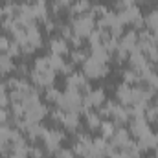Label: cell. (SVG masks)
I'll use <instances>...</instances> for the list:
<instances>
[{
	"label": "cell",
	"mask_w": 158,
	"mask_h": 158,
	"mask_svg": "<svg viewBox=\"0 0 158 158\" xmlns=\"http://www.w3.org/2000/svg\"><path fill=\"white\" fill-rule=\"evenodd\" d=\"M156 109H158V101H156Z\"/></svg>",
	"instance_id": "bcb514c9"
},
{
	"label": "cell",
	"mask_w": 158,
	"mask_h": 158,
	"mask_svg": "<svg viewBox=\"0 0 158 158\" xmlns=\"http://www.w3.org/2000/svg\"><path fill=\"white\" fill-rule=\"evenodd\" d=\"M131 90H132V86L127 85V83H121L116 88V98H118L119 105H123V107L131 105Z\"/></svg>",
	"instance_id": "9a60e30c"
},
{
	"label": "cell",
	"mask_w": 158,
	"mask_h": 158,
	"mask_svg": "<svg viewBox=\"0 0 158 158\" xmlns=\"http://www.w3.org/2000/svg\"><path fill=\"white\" fill-rule=\"evenodd\" d=\"M9 44H11V40L7 39L6 35H0V55H4V53L7 52V48H9Z\"/></svg>",
	"instance_id": "8d00e7d4"
},
{
	"label": "cell",
	"mask_w": 158,
	"mask_h": 158,
	"mask_svg": "<svg viewBox=\"0 0 158 158\" xmlns=\"http://www.w3.org/2000/svg\"><path fill=\"white\" fill-rule=\"evenodd\" d=\"M136 44H138V33L136 31H127L121 35L119 39V48H123L125 52H134L136 50Z\"/></svg>",
	"instance_id": "8fae6325"
},
{
	"label": "cell",
	"mask_w": 158,
	"mask_h": 158,
	"mask_svg": "<svg viewBox=\"0 0 158 158\" xmlns=\"http://www.w3.org/2000/svg\"><path fill=\"white\" fill-rule=\"evenodd\" d=\"M31 83L37 85L40 88H48V86H53V79H55V72L53 70H46V72H37V70H31Z\"/></svg>",
	"instance_id": "5b68a950"
},
{
	"label": "cell",
	"mask_w": 158,
	"mask_h": 158,
	"mask_svg": "<svg viewBox=\"0 0 158 158\" xmlns=\"http://www.w3.org/2000/svg\"><path fill=\"white\" fill-rule=\"evenodd\" d=\"M118 151H121V149H125L131 142H132V138H131V132L127 131V129H123V127H118L116 129V132L112 134V138L109 140Z\"/></svg>",
	"instance_id": "8992f818"
},
{
	"label": "cell",
	"mask_w": 158,
	"mask_h": 158,
	"mask_svg": "<svg viewBox=\"0 0 158 158\" xmlns=\"http://www.w3.org/2000/svg\"><path fill=\"white\" fill-rule=\"evenodd\" d=\"M145 28L149 31H156L158 30V9H153L147 17H145Z\"/></svg>",
	"instance_id": "484cf974"
},
{
	"label": "cell",
	"mask_w": 158,
	"mask_h": 158,
	"mask_svg": "<svg viewBox=\"0 0 158 158\" xmlns=\"http://www.w3.org/2000/svg\"><path fill=\"white\" fill-rule=\"evenodd\" d=\"M44 30H46V31H48V33H52V31H53V30H55V22H53V20H50V19H48V20H46V22H44Z\"/></svg>",
	"instance_id": "b9f144b4"
},
{
	"label": "cell",
	"mask_w": 158,
	"mask_h": 158,
	"mask_svg": "<svg viewBox=\"0 0 158 158\" xmlns=\"http://www.w3.org/2000/svg\"><path fill=\"white\" fill-rule=\"evenodd\" d=\"M101 121H103V119H101V116H99L98 112H92V110H90V112L86 114V125H88L90 131H98L99 125H101Z\"/></svg>",
	"instance_id": "d4e9b609"
},
{
	"label": "cell",
	"mask_w": 158,
	"mask_h": 158,
	"mask_svg": "<svg viewBox=\"0 0 158 158\" xmlns=\"http://www.w3.org/2000/svg\"><path fill=\"white\" fill-rule=\"evenodd\" d=\"M61 125L66 131H77L79 129V114L77 112H64V118L61 121Z\"/></svg>",
	"instance_id": "e0dca14e"
},
{
	"label": "cell",
	"mask_w": 158,
	"mask_h": 158,
	"mask_svg": "<svg viewBox=\"0 0 158 158\" xmlns=\"http://www.w3.org/2000/svg\"><path fill=\"white\" fill-rule=\"evenodd\" d=\"M31 9H33L35 20H42V22L48 20V6H46V0H33Z\"/></svg>",
	"instance_id": "5bb4252c"
},
{
	"label": "cell",
	"mask_w": 158,
	"mask_h": 158,
	"mask_svg": "<svg viewBox=\"0 0 158 158\" xmlns=\"http://www.w3.org/2000/svg\"><path fill=\"white\" fill-rule=\"evenodd\" d=\"M116 123L112 121V119H105V121H101V125H99V132H101V136L103 138H107V140H110L112 138V134L116 132Z\"/></svg>",
	"instance_id": "44dd1931"
},
{
	"label": "cell",
	"mask_w": 158,
	"mask_h": 158,
	"mask_svg": "<svg viewBox=\"0 0 158 158\" xmlns=\"http://www.w3.org/2000/svg\"><path fill=\"white\" fill-rule=\"evenodd\" d=\"M7 121H9V110L0 109V125H7Z\"/></svg>",
	"instance_id": "ab89813d"
},
{
	"label": "cell",
	"mask_w": 158,
	"mask_h": 158,
	"mask_svg": "<svg viewBox=\"0 0 158 158\" xmlns=\"http://www.w3.org/2000/svg\"><path fill=\"white\" fill-rule=\"evenodd\" d=\"M61 74H64V76L74 74V63H72V61H70V63H64L63 68H61Z\"/></svg>",
	"instance_id": "f35d334b"
},
{
	"label": "cell",
	"mask_w": 158,
	"mask_h": 158,
	"mask_svg": "<svg viewBox=\"0 0 158 158\" xmlns=\"http://www.w3.org/2000/svg\"><path fill=\"white\" fill-rule=\"evenodd\" d=\"M110 158H129V155H127L125 151H116V153H114Z\"/></svg>",
	"instance_id": "7bdbcfd3"
},
{
	"label": "cell",
	"mask_w": 158,
	"mask_h": 158,
	"mask_svg": "<svg viewBox=\"0 0 158 158\" xmlns=\"http://www.w3.org/2000/svg\"><path fill=\"white\" fill-rule=\"evenodd\" d=\"M156 121H158V119H156Z\"/></svg>",
	"instance_id": "7dc6e473"
},
{
	"label": "cell",
	"mask_w": 158,
	"mask_h": 158,
	"mask_svg": "<svg viewBox=\"0 0 158 158\" xmlns=\"http://www.w3.org/2000/svg\"><path fill=\"white\" fill-rule=\"evenodd\" d=\"M28 155H30L31 158H44V155H46V149L33 145V147H30V153H28Z\"/></svg>",
	"instance_id": "d590c367"
},
{
	"label": "cell",
	"mask_w": 158,
	"mask_h": 158,
	"mask_svg": "<svg viewBox=\"0 0 158 158\" xmlns=\"http://www.w3.org/2000/svg\"><path fill=\"white\" fill-rule=\"evenodd\" d=\"M68 52H70V44H68V40H64L63 37H57V39L50 40V53L64 57Z\"/></svg>",
	"instance_id": "9c48e42d"
},
{
	"label": "cell",
	"mask_w": 158,
	"mask_h": 158,
	"mask_svg": "<svg viewBox=\"0 0 158 158\" xmlns=\"http://www.w3.org/2000/svg\"><path fill=\"white\" fill-rule=\"evenodd\" d=\"M88 83V77L85 74H79V72H74L70 76H66V88H74V90H81L85 85Z\"/></svg>",
	"instance_id": "7c38bea8"
},
{
	"label": "cell",
	"mask_w": 158,
	"mask_h": 158,
	"mask_svg": "<svg viewBox=\"0 0 158 158\" xmlns=\"http://www.w3.org/2000/svg\"><path fill=\"white\" fill-rule=\"evenodd\" d=\"M6 55H9L11 59H13V57H17V55H20V44H17V42L13 40V42L9 44V48H7Z\"/></svg>",
	"instance_id": "e575fe53"
},
{
	"label": "cell",
	"mask_w": 158,
	"mask_h": 158,
	"mask_svg": "<svg viewBox=\"0 0 158 158\" xmlns=\"http://www.w3.org/2000/svg\"><path fill=\"white\" fill-rule=\"evenodd\" d=\"M33 70H37V72L52 70V68H50V63H48V55H46V57H39V59H35V63H33Z\"/></svg>",
	"instance_id": "f546056e"
},
{
	"label": "cell",
	"mask_w": 158,
	"mask_h": 158,
	"mask_svg": "<svg viewBox=\"0 0 158 158\" xmlns=\"http://www.w3.org/2000/svg\"><path fill=\"white\" fill-rule=\"evenodd\" d=\"M70 26H72L74 35H77V37L83 39V37H88L90 31L96 28V19H94L90 13L77 15V17H74V20L70 22Z\"/></svg>",
	"instance_id": "7a4b0ae2"
},
{
	"label": "cell",
	"mask_w": 158,
	"mask_h": 158,
	"mask_svg": "<svg viewBox=\"0 0 158 158\" xmlns=\"http://www.w3.org/2000/svg\"><path fill=\"white\" fill-rule=\"evenodd\" d=\"M57 158H77V156H76V153L70 151V149H59V151H57Z\"/></svg>",
	"instance_id": "74e56055"
},
{
	"label": "cell",
	"mask_w": 158,
	"mask_h": 158,
	"mask_svg": "<svg viewBox=\"0 0 158 158\" xmlns=\"http://www.w3.org/2000/svg\"><path fill=\"white\" fill-rule=\"evenodd\" d=\"M123 83H127V85H132V83H140L138 72H136V70H132V68L125 70V72H123Z\"/></svg>",
	"instance_id": "4dcf8cb0"
},
{
	"label": "cell",
	"mask_w": 158,
	"mask_h": 158,
	"mask_svg": "<svg viewBox=\"0 0 158 158\" xmlns=\"http://www.w3.org/2000/svg\"><path fill=\"white\" fill-rule=\"evenodd\" d=\"M9 136H11V127L9 125H0V143H11Z\"/></svg>",
	"instance_id": "836d02e7"
},
{
	"label": "cell",
	"mask_w": 158,
	"mask_h": 158,
	"mask_svg": "<svg viewBox=\"0 0 158 158\" xmlns=\"http://www.w3.org/2000/svg\"><path fill=\"white\" fill-rule=\"evenodd\" d=\"M88 13H90L94 19H96V17H98V19H101L105 13H109V9H107L103 4H94V6H90V11H88Z\"/></svg>",
	"instance_id": "1f68e13d"
},
{
	"label": "cell",
	"mask_w": 158,
	"mask_h": 158,
	"mask_svg": "<svg viewBox=\"0 0 158 158\" xmlns=\"http://www.w3.org/2000/svg\"><path fill=\"white\" fill-rule=\"evenodd\" d=\"M70 44L74 46V48H81V44H83V39L77 37V35H72V39H70Z\"/></svg>",
	"instance_id": "60d3db41"
},
{
	"label": "cell",
	"mask_w": 158,
	"mask_h": 158,
	"mask_svg": "<svg viewBox=\"0 0 158 158\" xmlns=\"http://www.w3.org/2000/svg\"><path fill=\"white\" fill-rule=\"evenodd\" d=\"M0 20H2V9H0ZM0 26H2V22H0Z\"/></svg>",
	"instance_id": "f6af8a7d"
},
{
	"label": "cell",
	"mask_w": 158,
	"mask_h": 158,
	"mask_svg": "<svg viewBox=\"0 0 158 158\" xmlns=\"http://www.w3.org/2000/svg\"><path fill=\"white\" fill-rule=\"evenodd\" d=\"M17 72H19V74H22V76H24V74H26V72H28V68H26V66H24V64H20V66H17Z\"/></svg>",
	"instance_id": "ee69618b"
},
{
	"label": "cell",
	"mask_w": 158,
	"mask_h": 158,
	"mask_svg": "<svg viewBox=\"0 0 158 158\" xmlns=\"http://www.w3.org/2000/svg\"><path fill=\"white\" fill-rule=\"evenodd\" d=\"M90 2L88 0H74V4L70 6V13L74 15V17H77V15H85V13H88L90 11Z\"/></svg>",
	"instance_id": "d6986e66"
},
{
	"label": "cell",
	"mask_w": 158,
	"mask_h": 158,
	"mask_svg": "<svg viewBox=\"0 0 158 158\" xmlns=\"http://www.w3.org/2000/svg\"><path fill=\"white\" fill-rule=\"evenodd\" d=\"M149 131H151V127H149V121L145 118H132L131 119V127H129L131 136L140 138L142 134H145V132H149Z\"/></svg>",
	"instance_id": "52a82bcc"
},
{
	"label": "cell",
	"mask_w": 158,
	"mask_h": 158,
	"mask_svg": "<svg viewBox=\"0 0 158 158\" xmlns=\"http://www.w3.org/2000/svg\"><path fill=\"white\" fill-rule=\"evenodd\" d=\"M92 52H90V57H94V59H98V61H101V63H109L110 61V53L105 50V46L103 44H98V46H92L90 48Z\"/></svg>",
	"instance_id": "ac0fdd59"
},
{
	"label": "cell",
	"mask_w": 158,
	"mask_h": 158,
	"mask_svg": "<svg viewBox=\"0 0 158 158\" xmlns=\"http://www.w3.org/2000/svg\"><path fill=\"white\" fill-rule=\"evenodd\" d=\"M70 55H72V63H74V64H83V63L90 57V53H88L86 50H83V48H74V50L70 52Z\"/></svg>",
	"instance_id": "603a6c76"
},
{
	"label": "cell",
	"mask_w": 158,
	"mask_h": 158,
	"mask_svg": "<svg viewBox=\"0 0 158 158\" xmlns=\"http://www.w3.org/2000/svg\"><path fill=\"white\" fill-rule=\"evenodd\" d=\"M48 114V109H46V105H42V103H37L35 107H31V109H28L26 110V116L24 118L30 119V121H33V123H40L42 118Z\"/></svg>",
	"instance_id": "30bf717a"
},
{
	"label": "cell",
	"mask_w": 158,
	"mask_h": 158,
	"mask_svg": "<svg viewBox=\"0 0 158 158\" xmlns=\"http://www.w3.org/2000/svg\"><path fill=\"white\" fill-rule=\"evenodd\" d=\"M48 63H50V68L57 74V72H61V68H63V64H64V57L55 55V53H50V55H48Z\"/></svg>",
	"instance_id": "cb8c5ba5"
},
{
	"label": "cell",
	"mask_w": 158,
	"mask_h": 158,
	"mask_svg": "<svg viewBox=\"0 0 158 158\" xmlns=\"http://www.w3.org/2000/svg\"><path fill=\"white\" fill-rule=\"evenodd\" d=\"M110 119L116 123V127H121L123 123L131 121V116H129L127 107H123V105H114V110H112V116H110Z\"/></svg>",
	"instance_id": "4fadbf2b"
},
{
	"label": "cell",
	"mask_w": 158,
	"mask_h": 158,
	"mask_svg": "<svg viewBox=\"0 0 158 158\" xmlns=\"http://www.w3.org/2000/svg\"><path fill=\"white\" fill-rule=\"evenodd\" d=\"M83 74L88 79H99L105 77L109 74V64L107 63H101L94 57H88L85 63H83Z\"/></svg>",
	"instance_id": "3957f363"
},
{
	"label": "cell",
	"mask_w": 158,
	"mask_h": 158,
	"mask_svg": "<svg viewBox=\"0 0 158 158\" xmlns=\"http://www.w3.org/2000/svg\"><path fill=\"white\" fill-rule=\"evenodd\" d=\"M26 37H28V42L35 48H40L42 44V35H40V30L37 28V24H31L26 28Z\"/></svg>",
	"instance_id": "2e32d148"
},
{
	"label": "cell",
	"mask_w": 158,
	"mask_h": 158,
	"mask_svg": "<svg viewBox=\"0 0 158 158\" xmlns=\"http://www.w3.org/2000/svg\"><path fill=\"white\" fill-rule=\"evenodd\" d=\"M72 4H74V0H53V4H52V13H59L61 9L70 7Z\"/></svg>",
	"instance_id": "d6a6232c"
},
{
	"label": "cell",
	"mask_w": 158,
	"mask_h": 158,
	"mask_svg": "<svg viewBox=\"0 0 158 158\" xmlns=\"http://www.w3.org/2000/svg\"><path fill=\"white\" fill-rule=\"evenodd\" d=\"M17 66L13 64V59L9 57V55H0V74L2 76H6V74H9V72H13Z\"/></svg>",
	"instance_id": "7402d4cb"
},
{
	"label": "cell",
	"mask_w": 158,
	"mask_h": 158,
	"mask_svg": "<svg viewBox=\"0 0 158 158\" xmlns=\"http://www.w3.org/2000/svg\"><path fill=\"white\" fill-rule=\"evenodd\" d=\"M114 105H116L114 101H105L101 107H98V109H99L98 114H99L101 118H110V116H112V110H114Z\"/></svg>",
	"instance_id": "f1b7e54d"
},
{
	"label": "cell",
	"mask_w": 158,
	"mask_h": 158,
	"mask_svg": "<svg viewBox=\"0 0 158 158\" xmlns=\"http://www.w3.org/2000/svg\"><path fill=\"white\" fill-rule=\"evenodd\" d=\"M63 138H64V134H63L61 131H55V129H46V132H44V136H42L44 149H46L50 155H55V153L61 149Z\"/></svg>",
	"instance_id": "277c9868"
},
{
	"label": "cell",
	"mask_w": 158,
	"mask_h": 158,
	"mask_svg": "<svg viewBox=\"0 0 158 158\" xmlns=\"http://www.w3.org/2000/svg\"><path fill=\"white\" fill-rule=\"evenodd\" d=\"M44 132H46V127H42L40 123H31V125L28 127V131H26V134H28V138H30L31 142H35V140H42Z\"/></svg>",
	"instance_id": "ffe728a7"
},
{
	"label": "cell",
	"mask_w": 158,
	"mask_h": 158,
	"mask_svg": "<svg viewBox=\"0 0 158 158\" xmlns=\"http://www.w3.org/2000/svg\"><path fill=\"white\" fill-rule=\"evenodd\" d=\"M44 94H46V101H50V103H53V105H57L59 99H61V96H63V92H59V90L53 88V86H48Z\"/></svg>",
	"instance_id": "83f0119b"
},
{
	"label": "cell",
	"mask_w": 158,
	"mask_h": 158,
	"mask_svg": "<svg viewBox=\"0 0 158 158\" xmlns=\"http://www.w3.org/2000/svg\"><path fill=\"white\" fill-rule=\"evenodd\" d=\"M83 103V94L79 90H74V88H66L57 103L59 109H63L64 112H77L79 114V107Z\"/></svg>",
	"instance_id": "6da1fadb"
},
{
	"label": "cell",
	"mask_w": 158,
	"mask_h": 158,
	"mask_svg": "<svg viewBox=\"0 0 158 158\" xmlns=\"http://www.w3.org/2000/svg\"><path fill=\"white\" fill-rule=\"evenodd\" d=\"M103 31H105V30H99V28H94V30L90 31V35L86 37L88 42H90V48H92V46H98V44H103Z\"/></svg>",
	"instance_id": "4316f807"
},
{
	"label": "cell",
	"mask_w": 158,
	"mask_h": 158,
	"mask_svg": "<svg viewBox=\"0 0 158 158\" xmlns=\"http://www.w3.org/2000/svg\"><path fill=\"white\" fill-rule=\"evenodd\" d=\"M129 63H131V68H132V70H136V72H140L142 68H145V66L149 64V61H147L145 53H143V52H140L138 48H136L134 52H131V53H129Z\"/></svg>",
	"instance_id": "ba28073f"
}]
</instances>
